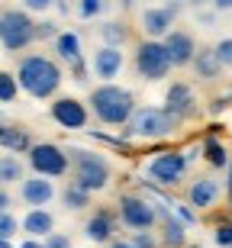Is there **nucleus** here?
<instances>
[{
	"mask_svg": "<svg viewBox=\"0 0 232 248\" xmlns=\"http://www.w3.org/2000/svg\"><path fill=\"white\" fill-rule=\"evenodd\" d=\"M16 81L19 91H26L32 100H48L58 93V87L65 81V71L48 55H26L16 64Z\"/></svg>",
	"mask_w": 232,
	"mask_h": 248,
	"instance_id": "obj_1",
	"label": "nucleus"
},
{
	"mask_svg": "<svg viewBox=\"0 0 232 248\" xmlns=\"http://www.w3.org/2000/svg\"><path fill=\"white\" fill-rule=\"evenodd\" d=\"M91 110L93 116L103 123V126H126V123L132 120V113L139 110L136 107V97H132V91H126V87H120V84H97L91 91Z\"/></svg>",
	"mask_w": 232,
	"mask_h": 248,
	"instance_id": "obj_2",
	"label": "nucleus"
},
{
	"mask_svg": "<svg viewBox=\"0 0 232 248\" xmlns=\"http://www.w3.org/2000/svg\"><path fill=\"white\" fill-rule=\"evenodd\" d=\"M177 116H171L168 110H158V107H139L132 113V120L123 126V136L126 139H145V142H155V139H165L177 129Z\"/></svg>",
	"mask_w": 232,
	"mask_h": 248,
	"instance_id": "obj_3",
	"label": "nucleus"
},
{
	"mask_svg": "<svg viewBox=\"0 0 232 248\" xmlns=\"http://www.w3.org/2000/svg\"><path fill=\"white\" fill-rule=\"evenodd\" d=\"M32 42H36V23L29 19V10L16 7L0 10V46H3V52L16 55Z\"/></svg>",
	"mask_w": 232,
	"mask_h": 248,
	"instance_id": "obj_4",
	"label": "nucleus"
},
{
	"mask_svg": "<svg viewBox=\"0 0 232 248\" xmlns=\"http://www.w3.org/2000/svg\"><path fill=\"white\" fill-rule=\"evenodd\" d=\"M68 155H71V168H75V184H81L91 193L110 184V165L103 155L87 152V148H68Z\"/></svg>",
	"mask_w": 232,
	"mask_h": 248,
	"instance_id": "obj_5",
	"label": "nucleus"
},
{
	"mask_svg": "<svg viewBox=\"0 0 232 248\" xmlns=\"http://www.w3.org/2000/svg\"><path fill=\"white\" fill-rule=\"evenodd\" d=\"M171 55H168L165 48V39H145V42H139V48H136V71H139V78H145V81H161V78H168L171 74Z\"/></svg>",
	"mask_w": 232,
	"mask_h": 248,
	"instance_id": "obj_6",
	"label": "nucleus"
},
{
	"mask_svg": "<svg viewBox=\"0 0 232 248\" xmlns=\"http://www.w3.org/2000/svg\"><path fill=\"white\" fill-rule=\"evenodd\" d=\"M26 155H29L32 174H42V177H65L68 168H71V155L55 142H36Z\"/></svg>",
	"mask_w": 232,
	"mask_h": 248,
	"instance_id": "obj_7",
	"label": "nucleus"
},
{
	"mask_svg": "<svg viewBox=\"0 0 232 248\" xmlns=\"http://www.w3.org/2000/svg\"><path fill=\"white\" fill-rule=\"evenodd\" d=\"M158 219H161L158 216V203L145 200V197H136V193H123L120 197V222L123 226L142 232V229H152Z\"/></svg>",
	"mask_w": 232,
	"mask_h": 248,
	"instance_id": "obj_8",
	"label": "nucleus"
},
{
	"mask_svg": "<svg viewBox=\"0 0 232 248\" xmlns=\"http://www.w3.org/2000/svg\"><path fill=\"white\" fill-rule=\"evenodd\" d=\"M187 174V155L181 152H158L149 161V177L158 187H177Z\"/></svg>",
	"mask_w": 232,
	"mask_h": 248,
	"instance_id": "obj_9",
	"label": "nucleus"
},
{
	"mask_svg": "<svg viewBox=\"0 0 232 248\" xmlns=\"http://www.w3.org/2000/svg\"><path fill=\"white\" fill-rule=\"evenodd\" d=\"M55 55L58 62H65L68 68H71V74H75V81H87V64H84V52H81V36L77 32H71V29H62L55 39Z\"/></svg>",
	"mask_w": 232,
	"mask_h": 248,
	"instance_id": "obj_10",
	"label": "nucleus"
},
{
	"mask_svg": "<svg viewBox=\"0 0 232 248\" xmlns=\"http://www.w3.org/2000/svg\"><path fill=\"white\" fill-rule=\"evenodd\" d=\"M48 113H52V120L62 129H87V120H91L87 107L81 100H75V97H55Z\"/></svg>",
	"mask_w": 232,
	"mask_h": 248,
	"instance_id": "obj_11",
	"label": "nucleus"
},
{
	"mask_svg": "<svg viewBox=\"0 0 232 248\" xmlns=\"http://www.w3.org/2000/svg\"><path fill=\"white\" fill-rule=\"evenodd\" d=\"M165 48H168L174 68H187V64H194V58H197V42L184 29H171L165 36Z\"/></svg>",
	"mask_w": 232,
	"mask_h": 248,
	"instance_id": "obj_12",
	"label": "nucleus"
},
{
	"mask_svg": "<svg viewBox=\"0 0 232 248\" xmlns=\"http://www.w3.org/2000/svg\"><path fill=\"white\" fill-rule=\"evenodd\" d=\"M19 197H23V203H26L29 210L48 206V203L55 200V184H52V177L32 174V177H26V181L19 184Z\"/></svg>",
	"mask_w": 232,
	"mask_h": 248,
	"instance_id": "obj_13",
	"label": "nucleus"
},
{
	"mask_svg": "<svg viewBox=\"0 0 232 248\" xmlns=\"http://www.w3.org/2000/svg\"><path fill=\"white\" fill-rule=\"evenodd\" d=\"M123 64H126L123 48H116V46H100L97 52H93V78H100L103 84H110L113 78H120Z\"/></svg>",
	"mask_w": 232,
	"mask_h": 248,
	"instance_id": "obj_14",
	"label": "nucleus"
},
{
	"mask_svg": "<svg viewBox=\"0 0 232 248\" xmlns=\"http://www.w3.org/2000/svg\"><path fill=\"white\" fill-rule=\"evenodd\" d=\"M174 10L171 7H145L142 10V16H139V23H142V32L149 39H165L168 32H171V26H174Z\"/></svg>",
	"mask_w": 232,
	"mask_h": 248,
	"instance_id": "obj_15",
	"label": "nucleus"
},
{
	"mask_svg": "<svg viewBox=\"0 0 232 248\" xmlns=\"http://www.w3.org/2000/svg\"><path fill=\"white\" fill-rule=\"evenodd\" d=\"M165 110L171 113V116H177V120L190 116V113L197 110L194 87H190V84H184V81H174L171 87H168V93H165Z\"/></svg>",
	"mask_w": 232,
	"mask_h": 248,
	"instance_id": "obj_16",
	"label": "nucleus"
},
{
	"mask_svg": "<svg viewBox=\"0 0 232 248\" xmlns=\"http://www.w3.org/2000/svg\"><path fill=\"white\" fill-rule=\"evenodd\" d=\"M113 232H116V216L110 210H97L91 219L84 222V235L93 242V245H110Z\"/></svg>",
	"mask_w": 232,
	"mask_h": 248,
	"instance_id": "obj_17",
	"label": "nucleus"
},
{
	"mask_svg": "<svg viewBox=\"0 0 232 248\" xmlns=\"http://www.w3.org/2000/svg\"><path fill=\"white\" fill-rule=\"evenodd\" d=\"M23 232H26L29 239H48L55 232V216L46 206H36V210H29L23 216Z\"/></svg>",
	"mask_w": 232,
	"mask_h": 248,
	"instance_id": "obj_18",
	"label": "nucleus"
},
{
	"mask_svg": "<svg viewBox=\"0 0 232 248\" xmlns=\"http://www.w3.org/2000/svg\"><path fill=\"white\" fill-rule=\"evenodd\" d=\"M158 216H161V222H165V232H161V239H165L168 248H184L187 245V222L177 216L174 210L168 213L158 206Z\"/></svg>",
	"mask_w": 232,
	"mask_h": 248,
	"instance_id": "obj_19",
	"label": "nucleus"
},
{
	"mask_svg": "<svg viewBox=\"0 0 232 248\" xmlns=\"http://www.w3.org/2000/svg\"><path fill=\"white\" fill-rule=\"evenodd\" d=\"M187 200L197 210H210L219 200V184H216L213 177H197L194 184H190V190H187Z\"/></svg>",
	"mask_w": 232,
	"mask_h": 248,
	"instance_id": "obj_20",
	"label": "nucleus"
},
{
	"mask_svg": "<svg viewBox=\"0 0 232 248\" xmlns=\"http://www.w3.org/2000/svg\"><path fill=\"white\" fill-rule=\"evenodd\" d=\"M0 145L7 148V152H13V155H23V152H29L36 142L29 139L26 129H19V126H0Z\"/></svg>",
	"mask_w": 232,
	"mask_h": 248,
	"instance_id": "obj_21",
	"label": "nucleus"
},
{
	"mask_svg": "<svg viewBox=\"0 0 232 248\" xmlns=\"http://www.w3.org/2000/svg\"><path fill=\"white\" fill-rule=\"evenodd\" d=\"M194 71H197V78H203V81H216V78L223 74V64H219L213 48H200V52H197Z\"/></svg>",
	"mask_w": 232,
	"mask_h": 248,
	"instance_id": "obj_22",
	"label": "nucleus"
},
{
	"mask_svg": "<svg viewBox=\"0 0 232 248\" xmlns=\"http://www.w3.org/2000/svg\"><path fill=\"white\" fill-rule=\"evenodd\" d=\"M16 181H26L23 177V161L10 152V155L0 158V187H10V184H16Z\"/></svg>",
	"mask_w": 232,
	"mask_h": 248,
	"instance_id": "obj_23",
	"label": "nucleus"
},
{
	"mask_svg": "<svg viewBox=\"0 0 232 248\" xmlns=\"http://www.w3.org/2000/svg\"><path fill=\"white\" fill-rule=\"evenodd\" d=\"M62 203H65L68 210H84V206L91 203V190H84L81 184L71 181V184L65 187V193H62Z\"/></svg>",
	"mask_w": 232,
	"mask_h": 248,
	"instance_id": "obj_24",
	"label": "nucleus"
},
{
	"mask_svg": "<svg viewBox=\"0 0 232 248\" xmlns=\"http://www.w3.org/2000/svg\"><path fill=\"white\" fill-rule=\"evenodd\" d=\"M203 158L213 168H226L229 165V152H226V145L219 142V139H206L203 142Z\"/></svg>",
	"mask_w": 232,
	"mask_h": 248,
	"instance_id": "obj_25",
	"label": "nucleus"
},
{
	"mask_svg": "<svg viewBox=\"0 0 232 248\" xmlns=\"http://www.w3.org/2000/svg\"><path fill=\"white\" fill-rule=\"evenodd\" d=\"M100 39H103V46L123 48V46H126V39H129V32H126L123 23H103V26H100Z\"/></svg>",
	"mask_w": 232,
	"mask_h": 248,
	"instance_id": "obj_26",
	"label": "nucleus"
},
{
	"mask_svg": "<svg viewBox=\"0 0 232 248\" xmlns=\"http://www.w3.org/2000/svg\"><path fill=\"white\" fill-rule=\"evenodd\" d=\"M16 91H19V81H16V74H10V71H0V103H10V100H16Z\"/></svg>",
	"mask_w": 232,
	"mask_h": 248,
	"instance_id": "obj_27",
	"label": "nucleus"
},
{
	"mask_svg": "<svg viewBox=\"0 0 232 248\" xmlns=\"http://www.w3.org/2000/svg\"><path fill=\"white\" fill-rule=\"evenodd\" d=\"M103 10H107V0H77V13H81V19L100 16Z\"/></svg>",
	"mask_w": 232,
	"mask_h": 248,
	"instance_id": "obj_28",
	"label": "nucleus"
},
{
	"mask_svg": "<svg viewBox=\"0 0 232 248\" xmlns=\"http://www.w3.org/2000/svg\"><path fill=\"white\" fill-rule=\"evenodd\" d=\"M16 229H23V222H16V216L10 210L0 213V239H13L16 235Z\"/></svg>",
	"mask_w": 232,
	"mask_h": 248,
	"instance_id": "obj_29",
	"label": "nucleus"
},
{
	"mask_svg": "<svg viewBox=\"0 0 232 248\" xmlns=\"http://www.w3.org/2000/svg\"><path fill=\"white\" fill-rule=\"evenodd\" d=\"M213 52H216V58H219L223 68H232V39H219L213 46Z\"/></svg>",
	"mask_w": 232,
	"mask_h": 248,
	"instance_id": "obj_30",
	"label": "nucleus"
},
{
	"mask_svg": "<svg viewBox=\"0 0 232 248\" xmlns=\"http://www.w3.org/2000/svg\"><path fill=\"white\" fill-rule=\"evenodd\" d=\"M213 239L219 248H232V222H219L213 229Z\"/></svg>",
	"mask_w": 232,
	"mask_h": 248,
	"instance_id": "obj_31",
	"label": "nucleus"
},
{
	"mask_svg": "<svg viewBox=\"0 0 232 248\" xmlns=\"http://www.w3.org/2000/svg\"><path fill=\"white\" fill-rule=\"evenodd\" d=\"M62 29H55V23H48V19H42V23H36V39L39 42H46V39H55Z\"/></svg>",
	"mask_w": 232,
	"mask_h": 248,
	"instance_id": "obj_32",
	"label": "nucleus"
},
{
	"mask_svg": "<svg viewBox=\"0 0 232 248\" xmlns=\"http://www.w3.org/2000/svg\"><path fill=\"white\" fill-rule=\"evenodd\" d=\"M132 248H158V242H155V235H152L149 229H142V232L132 235Z\"/></svg>",
	"mask_w": 232,
	"mask_h": 248,
	"instance_id": "obj_33",
	"label": "nucleus"
},
{
	"mask_svg": "<svg viewBox=\"0 0 232 248\" xmlns=\"http://www.w3.org/2000/svg\"><path fill=\"white\" fill-rule=\"evenodd\" d=\"M42 248H71V239L65 232H52L48 239H42Z\"/></svg>",
	"mask_w": 232,
	"mask_h": 248,
	"instance_id": "obj_34",
	"label": "nucleus"
},
{
	"mask_svg": "<svg viewBox=\"0 0 232 248\" xmlns=\"http://www.w3.org/2000/svg\"><path fill=\"white\" fill-rule=\"evenodd\" d=\"M55 3V0H23V10H29V13H42V10H48Z\"/></svg>",
	"mask_w": 232,
	"mask_h": 248,
	"instance_id": "obj_35",
	"label": "nucleus"
},
{
	"mask_svg": "<svg viewBox=\"0 0 232 248\" xmlns=\"http://www.w3.org/2000/svg\"><path fill=\"white\" fill-rule=\"evenodd\" d=\"M174 213H177V216H181V219L187 222V226H190V222H197V216H194L190 210H187V206H174Z\"/></svg>",
	"mask_w": 232,
	"mask_h": 248,
	"instance_id": "obj_36",
	"label": "nucleus"
},
{
	"mask_svg": "<svg viewBox=\"0 0 232 248\" xmlns=\"http://www.w3.org/2000/svg\"><path fill=\"white\" fill-rule=\"evenodd\" d=\"M226 107H229V100H226V97H216V100L210 103V113H213V116H216V113H223Z\"/></svg>",
	"mask_w": 232,
	"mask_h": 248,
	"instance_id": "obj_37",
	"label": "nucleus"
},
{
	"mask_svg": "<svg viewBox=\"0 0 232 248\" xmlns=\"http://www.w3.org/2000/svg\"><path fill=\"white\" fill-rule=\"evenodd\" d=\"M213 10L216 13H226V10H229L232 13V0H213Z\"/></svg>",
	"mask_w": 232,
	"mask_h": 248,
	"instance_id": "obj_38",
	"label": "nucleus"
},
{
	"mask_svg": "<svg viewBox=\"0 0 232 248\" xmlns=\"http://www.w3.org/2000/svg\"><path fill=\"white\" fill-rule=\"evenodd\" d=\"M10 203H13V200H10V190H7V187H0V213L7 210Z\"/></svg>",
	"mask_w": 232,
	"mask_h": 248,
	"instance_id": "obj_39",
	"label": "nucleus"
},
{
	"mask_svg": "<svg viewBox=\"0 0 232 248\" xmlns=\"http://www.w3.org/2000/svg\"><path fill=\"white\" fill-rule=\"evenodd\" d=\"M107 248H132V242H123V239L116 242V239H113V242H110V245H107Z\"/></svg>",
	"mask_w": 232,
	"mask_h": 248,
	"instance_id": "obj_40",
	"label": "nucleus"
},
{
	"mask_svg": "<svg viewBox=\"0 0 232 248\" xmlns=\"http://www.w3.org/2000/svg\"><path fill=\"white\" fill-rule=\"evenodd\" d=\"M16 248H42V245H39L36 239H29V242H23V245H16Z\"/></svg>",
	"mask_w": 232,
	"mask_h": 248,
	"instance_id": "obj_41",
	"label": "nucleus"
},
{
	"mask_svg": "<svg viewBox=\"0 0 232 248\" xmlns=\"http://www.w3.org/2000/svg\"><path fill=\"white\" fill-rule=\"evenodd\" d=\"M187 3H190V7H197V10H200V7H203V3H213V0H187Z\"/></svg>",
	"mask_w": 232,
	"mask_h": 248,
	"instance_id": "obj_42",
	"label": "nucleus"
},
{
	"mask_svg": "<svg viewBox=\"0 0 232 248\" xmlns=\"http://www.w3.org/2000/svg\"><path fill=\"white\" fill-rule=\"evenodd\" d=\"M0 248H13V245H10V239H0Z\"/></svg>",
	"mask_w": 232,
	"mask_h": 248,
	"instance_id": "obj_43",
	"label": "nucleus"
},
{
	"mask_svg": "<svg viewBox=\"0 0 232 248\" xmlns=\"http://www.w3.org/2000/svg\"><path fill=\"white\" fill-rule=\"evenodd\" d=\"M194 248H200V245H194Z\"/></svg>",
	"mask_w": 232,
	"mask_h": 248,
	"instance_id": "obj_44",
	"label": "nucleus"
},
{
	"mask_svg": "<svg viewBox=\"0 0 232 248\" xmlns=\"http://www.w3.org/2000/svg\"><path fill=\"white\" fill-rule=\"evenodd\" d=\"M0 126H3V123H0Z\"/></svg>",
	"mask_w": 232,
	"mask_h": 248,
	"instance_id": "obj_45",
	"label": "nucleus"
}]
</instances>
